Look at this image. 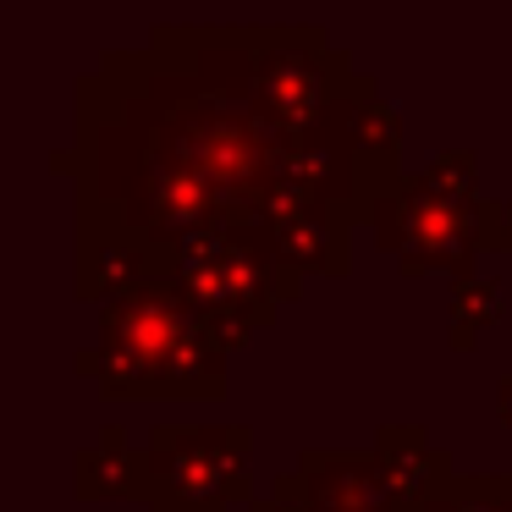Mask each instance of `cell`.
I'll use <instances>...</instances> for the list:
<instances>
[{
    "mask_svg": "<svg viewBox=\"0 0 512 512\" xmlns=\"http://www.w3.org/2000/svg\"><path fill=\"white\" fill-rule=\"evenodd\" d=\"M496 419H501V424H512V375H501V380H496Z\"/></svg>",
    "mask_w": 512,
    "mask_h": 512,
    "instance_id": "obj_13",
    "label": "cell"
},
{
    "mask_svg": "<svg viewBox=\"0 0 512 512\" xmlns=\"http://www.w3.org/2000/svg\"><path fill=\"white\" fill-rule=\"evenodd\" d=\"M171 281L215 325L226 347H243L254 331L276 325L281 303H298L309 281L281 259L270 221H221L193 232L171 254Z\"/></svg>",
    "mask_w": 512,
    "mask_h": 512,
    "instance_id": "obj_2",
    "label": "cell"
},
{
    "mask_svg": "<svg viewBox=\"0 0 512 512\" xmlns=\"http://www.w3.org/2000/svg\"><path fill=\"white\" fill-rule=\"evenodd\" d=\"M485 254H512V199H485Z\"/></svg>",
    "mask_w": 512,
    "mask_h": 512,
    "instance_id": "obj_11",
    "label": "cell"
},
{
    "mask_svg": "<svg viewBox=\"0 0 512 512\" xmlns=\"http://www.w3.org/2000/svg\"><path fill=\"white\" fill-rule=\"evenodd\" d=\"M232 347L171 276H149L100 303V342L78 353V375L111 402H215L226 397Z\"/></svg>",
    "mask_w": 512,
    "mask_h": 512,
    "instance_id": "obj_1",
    "label": "cell"
},
{
    "mask_svg": "<svg viewBox=\"0 0 512 512\" xmlns=\"http://www.w3.org/2000/svg\"><path fill=\"white\" fill-rule=\"evenodd\" d=\"M270 232H276L281 259H287L303 281L309 276L342 281L347 270H353V226H347L336 210H325V204L281 215V221H270Z\"/></svg>",
    "mask_w": 512,
    "mask_h": 512,
    "instance_id": "obj_6",
    "label": "cell"
},
{
    "mask_svg": "<svg viewBox=\"0 0 512 512\" xmlns=\"http://www.w3.org/2000/svg\"><path fill=\"white\" fill-rule=\"evenodd\" d=\"M270 501L298 512H391V479L380 468L375 446L347 452V446H303L287 474L270 479Z\"/></svg>",
    "mask_w": 512,
    "mask_h": 512,
    "instance_id": "obj_5",
    "label": "cell"
},
{
    "mask_svg": "<svg viewBox=\"0 0 512 512\" xmlns=\"http://www.w3.org/2000/svg\"><path fill=\"white\" fill-rule=\"evenodd\" d=\"M138 463L144 446L127 441L122 424H105L100 441H89L72 463V490L78 501H138Z\"/></svg>",
    "mask_w": 512,
    "mask_h": 512,
    "instance_id": "obj_8",
    "label": "cell"
},
{
    "mask_svg": "<svg viewBox=\"0 0 512 512\" xmlns=\"http://www.w3.org/2000/svg\"><path fill=\"white\" fill-rule=\"evenodd\" d=\"M468 490L490 512H512V474H468Z\"/></svg>",
    "mask_w": 512,
    "mask_h": 512,
    "instance_id": "obj_12",
    "label": "cell"
},
{
    "mask_svg": "<svg viewBox=\"0 0 512 512\" xmlns=\"http://www.w3.org/2000/svg\"><path fill=\"white\" fill-rule=\"evenodd\" d=\"M501 320H507V292H501L496 276L474 270V276L452 281V292H446V342H452V353L479 347V336Z\"/></svg>",
    "mask_w": 512,
    "mask_h": 512,
    "instance_id": "obj_9",
    "label": "cell"
},
{
    "mask_svg": "<svg viewBox=\"0 0 512 512\" xmlns=\"http://www.w3.org/2000/svg\"><path fill=\"white\" fill-rule=\"evenodd\" d=\"M391 512H430V507H424V496H419V501H397Z\"/></svg>",
    "mask_w": 512,
    "mask_h": 512,
    "instance_id": "obj_15",
    "label": "cell"
},
{
    "mask_svg": "<svg viewBox=\"0 0 512 512\" xmlns=\"http://www.w3.org/2000/svg\"><path fill=\"white\" fill-rule=\"evenodd\" d=\"M419 182L452 204H479V155L474 149H441V155L424 160Z\"/></svg>",
    "mask_w": 512,
    "mask_h": 512,
    "instance_id": "obj_10",
    "label": "cell"
},
{
    "mask_svg": "<svg viewBox=\"0 0 512 512\" xmlns=\"http://www.w3.org/2000/svg\"><path fill=\"white\" fill-rule=\"evenodd\" d=\"M375 248L397 259L402 276H474L479 254H485V199L479 204H452L441 193H430L419 182V171H408L397 193L375 210L369 221Z\"/></svg>",
    "mask_w": 512,
    "mask_h": 512,
    "instance_id": "obj_4",
    "label": "cell"
},
{
    "mask_svg": "<svg viewBox=\"0 0 512 512\" xmlns=\"http://www.w3.org/2000/svg\"><path fill=\"white\" fill-rule=\"evenodd\" d=\"M248 424H155L138 463L144 512H232L254 501Z\"/></svg>",
    "mask_w": 512,
    "mask_h": 512,
    "instance_id": "obj_3",
    "label": "cell"
},
{
    "mask_svg": "<svg viewBox=\"0 0 512 512\" xmlns=\"http://www.w3.org/2000/svg\"><path fill=\"white\" fill-rule=\"evenodd\" d=\"M375 457L391 479L397 501H419L430 490H441L446 479H457V463L441 441H430L424 424H380L375 430Z\"/></svg>",
    "mask_w": 512,
    "mask_h": 512,
    "instance_id": "obj_7",
    "label": "cell"
},
{
    "mask_svg": "<svg viewBox=\"0 0 512 512\" xmlns=\"http://www.w3.org/2000/svg\"><path fill=\"white\" fill-rule=\"evenodd\" d=\"M248 512H298V507H281V501H270V496H254V501H248Z\"/></svg>",
    "mask_w": 512,
    "mask_h": 512,
    "instance_id": "obj_14",
    "label": "cell"
}]
</instances>
